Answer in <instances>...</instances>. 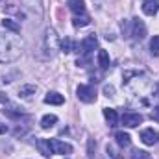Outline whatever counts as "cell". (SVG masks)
Segmentation results:
<instances>
[{"label": "cell", "mask_w": 159, "mask_h": 159, "mask_svg": "<svg viewBox=\"0 0 159 159\" xmlns=\"http://www.w3.org/2000/svg\"><path fill=\"white\" fill-rule=\"evenodd\" d=\"M24 41L13 32L0 34V63H13L22 56Z\"/></svg>", "instance_id": "cell-1"}, {"label": "cell", "mask_w": 159, "mask_h": 159, "mask_svg": "<svg viewBox=\"0 0 159 159\" xmlns=\"http://www.w3.org/2000/svg\"><path fill=\"white\" fill-rule=\"evenodd\" d=\"M22 15L26 19H30L32 22L39 24L41 19H43V6H41V0H22Z\"/></svg>", "instance_id": "cell-2"}, {"label": "cell", "mask_w": 159, "mask_h": 159, "mask_svg": "<svg viewBox=\"0 0 159 159\" xmlns=\"http://www.w3.org/2000/svg\"><path fill=\"white\" fill-rule=\"evenodd\" d=\"M59 37H57V34H56V30L54 28H46L44 30V50H46V54L52 57V56H56V52L59 50Z\"/></svg>", "instance_id": "cell-3"}, {"label": "cell", "mask_w": 159, "mask_h": 159, "mask_svg": "<svg viewBox=\"0 0 159 159\" xmlns=\"http://www.w3.org/2000/svg\"><path fill=\"white\" fill-rule=\"evenodd\" d=\"M133 41H143L146 37V26L141 19H131V30L128 32Z\"/></svg>", "instance_id": "cell-4"}, {"label": "cell", "mask_w": 159, "mask_h": 159, "mask_svg": "<svg viewBox=\"0 0 159 159\" xmlns=\"http://www.w3.org/2000/svg\"><path fill=\"white\" fill-rule=\"evenodd\" d=\"M76 96H78V100L85 102V104H93L96 100V93H94V89L91 85H78Z\"/></svg>", "instance_id": "cell-5"}, {"label": "cell", "mask_w": 159, "mask_h": 159, "mask_svg": "<svg viewBox=\"0 0 159 159\" xmlns=\"http://www.w3.org/2000/svg\"><path fill=\"white\" fill-rule=\"evenodd\" d=\"M48 144H50L52 154H63V156H67V154L72 152V146L69 143L59 141V139H48Z\"/></svg>", "instance_id": "cell-6"}, {"label": "cell", "mask_w": 159, "mask_h": 159, "mask_svg": "<svg viewBox=\"0 0 159 159\" xmlns=\"http://www.w3.org/2000/svg\"><path fill=\"white\" fill-rule=\"evenodd\" d=\"M96 46H98V39H96L94 35H87L85 39L81 41V44H80V48H81V54H83L85 57H87V56H89V54H91V52H93Z\"/></svg>", "instance_id": "cell-7"}, {"label": "cell", "mask_w": 159, "mask_h": 159, "mask_svg": "<svg viewBox=\"0 0 159 159\" xmlns=\"http://www.w3.org/2000/svg\"><path fill=\"white\" fill-rule=\"evenodd\" d=\"M141 141H143L144 144H148V146H154V144L159 141V133L157 131H154L152 128L143 129V131H141Z\"/></svg>", "instance_id": "cell-8"}, {"label": "cell", "mask_w": 159, "mask_h": 159, "mask_svg": "<svg viewBox=\"0 0 159 159\" xmlns=\"http://www.w3.org/2000/svg\"><path fill=\"white\" fill-rule=\"evenodd\" d=\"M143 122V117L139 115V113H124L122 115V124L126 126V128H135V126H139Z\"/></svg>", "instance_id": "cell-9"}, {"label": "cell", "mask_w": 159, "mask_h": 159, "mask_svg": "<svg viewBox=\"0 0 159 159\" xmlns=\"http://www.w3.org/2000/svg\"><path fill=\"white\" fill-rule=\"evenodd\" d=\"M69 9L74 13V17H78V15H87L83 0H69Z\"/></svg>", "instance_id": "cell-10"}, {"label": "cell", "mask_w": 159, "mask_h": 159, "mask_svg": "<svg viewBox=\"0 0 159 159\" xmlns=\"http://www.w3.org/2000/svg\"><path fill=\"white\" fill-rule=\"evenodd\" d=\"M63 102H65L63 94H59V93H56V91H50V93H46V96H44V104H52V106H61Z\"/></svg>", "instance_id": "cell-11"}, {"label": "cell", "mask_w": 159, "mask_h": 159, "mask_svg": "<svg viewBox=\"0 0 159 159\" xmlns=\"http://www.w3.org/2000/svg\"><path fill=\"white\" fill-rule=\"evenodd\" d=\"M159 6H157V0H146L144 4H143V11H144V15H148V17H154L156 13H157Z\"/></svg>", "instance_id": "cell-12"}, {"label": "cell", "mask_w": 159, "mask_h": 159, "mask_svg": "<svg viewBox=\"0 0 159 159\" xmlns=\"http://www.w3.org/2000/svg\"><path fill=\"white\" fill-rule=\"evenodd\" d=\"M104 117H106L107 124H109L111 128H115V126L119 124V117H117V111H115V109H111V107H104Z\"/></svg>", "instance_id": "cell-13"}, {"label": "cell", "mask_w": 159, "mask_h": 159, "mask_svg": "<svg viewBox=\"0 0 159 159\" xmlns=\"http://www.w3.org/2000/svg\"><path fill=\"white\" fill-rule=\"evenodd\" d=\"M35 91H37L35 85H22V87L19 89V96L24 98V100H30V98L35 94Z\"/></svg>", "instance_id": "cell-14"}, {"label": "cell", "mask_w": 159, "mask_h": 159, "mask_svg": "<svg viewBox=\"0 0 159 159\" xmlns=\"http://www.w3.org/2000/svg\"><path fill=\"white\" fill-rule=\"evenodd\" d=\"M35 146H37V150H39V152L43 154V156H44V157H50L52 150H50L48 139H37V141H35Z\"/></svg>", "instance_id": "cell-15"}, {"label": "cell", "mask_w": 159, "mask_h": 159, "mask_svg": "<svg viewBox=\"0 0 159 159\" xmlns=\"http://www.w3.org/2000/svg\"><path fill=\"white\" fill-rule=\"evenodd\" d=\"M56 122H57V117H56V115H44V117L41 119V128H43V129H50V128H54Z\"/></svg>", "instance_id": "cell-16"}, {"label": "cell", "mask_w": 159, "mask_h": 159, "mask_svg": "<svg viewBox=\"0 0 159 159\" xmlns=\"http://www.w3.org/2000/svg\"><path fill=\"white\" fill-rule=\"evenodd\" d=\"M2 26H4L6 30L13 32V34H19V32H20V26H19L13 19H4V20H2Z\"/></svg>", "instance_id": "cell-17"}, {"label": "cell", "mask_w": 159, "mask_h": 159, "mask_svg": "<svg viewBox=\"0 0 159 159\" xmlns=\"http://www.w3.org/2000/svg\"><path fill=\"white\" fill-rule=\"evenodd\" d=\"M115 139H117L119 146H129V143H131V137L128 133H124V131H117L115 133Z\"/></svg>", "instance_id": "cell-18"}, {"label": "cell", "mask_w": 159, "mask_h": 159, "mask_svg": "<svg viewBox=\"0 0 159 159\" xmlns=\"http://www.w3.org/2000/svg\"><path fill=\"white\" fill-rule=\"evenodd\" d=\"M98 65H100V69L109 67V54L106 50H98Z\"/></svg>", "instance_id": "cell-19"}, {"label": "cell", "mask_w": 159, "mask_h": 159, "mask_svg": "<svg viewBox=\"0 0 159 159\" xmlns=\"http://www.w3.org/2000/svg\"><path fill=\"white\" fill-rule=\"evenodd\" d=\"M89 22H91L89 15H78V17H74V19H72V24H74L76 28H83V26H87Z\"/></svg>", "instance_id": "cell-20"}, {"label": "cell", "mask_w": 159, "mask_h": 159, "mask_svg": "<svg viewBox=\"0 0 159 159\" xmlns=\"http://www.w3.org/2000/svg\"><path fill=\"white\" fill-rule=\"evenodd\" d=\"M59 50H61V52H65V54L72 52V50H74V44H72V39H69V37L61 39V43H59Z\"/></svg>", "instance_id": "cell-21"}, {"label": "cell", "mask_w": 159, "mask_h": 159, "mask_svg": "<svg viewBox=\"0 0 159 159\" xmlns=\"http://www.w3.org/2000/svg\"><path fill=\"white\" fill-rule=\"evenodd\" d=\"M150 54L154 57H159V35H154V39L150 41Z\"/></svg>", "instance_id": "cell-22"}, {"label": "cell", "mask_w": 159, "mask_h": 159, "mask_svg": "<svg viewBox=\"0 0 159 159\" xmlns=\"http://www.w3.org/2000/svg\"><path fill=\"white\" fill-rule=\"evenodd\" d=\"M106 152H107V156L111 159H122V154H120L113 144H107V146H106Z\"/></svg>", "instance_id": "cell-23"}, {"label": "cell", "mask_w": 159, "mask_h": 159, "mask_svg": "<svg viewBox=\"0 0 159 159\" xmlns=\"http://www.w3.org/2000/svg\"><path fill=\"white\" fill-rule=\"evenodd\" d=\"M131 159H152V157H150V154H148V152L135 148V150L131 152Z\"/></svg>", "instance_id": "cell-24"}, {"label": "cell", "mask_w": 159, "mask_h": 159, "mask_svg": "<svg viewBox=\"0 0 159 159\" xmlns=\"http://www.w3.org/2000/svg\"><path fill=\"white\" fill-rule=\"evenodd\" d=\"M104 94L106 96H113L115 94V87L113 85H104Z\"/></svg>", "instance_id": "cell-25"}, {"label": "cell", "mask_w": 159, "mask_h": 159, "mask_svg": "<svg viewBox=\"0 0 159 159\" xmlns=\"http://www.w3.org/2000/svg\"><path fill=\"white\" fill-rule=\"evenodd\" d=\"M93 148H94V141L91 139V141H89V150H87V156H89V157H93V156H94V152H93Z\"/></svg>", "instance_id": "cell-26"}, {"label": "cell", "mask_w": 159, "mask_h": 159, "mask_svg": "<svg viewBox=\"0 0 159 159\" xmlns=\"http://www.w3.org/2000/svg\"><path fill=\"white\" fill-rule=\"evenodd\" d=\"M0 104H7V96L0 91Z\"/></svg>", "instance_id": "cell-27"}, {"label": "cell", "mask_w": 159, "mask_h": 159, "mask_svg": "<svg viewBox=\"0 0 159 159\" xmlns=\"http://www.w3.org/2000/svg\"><path fill=\"white\" fill-rule=\"evenodd\" d=\"M6 131H7V126H6V124H0V135L6 133Z\"/></svg>", "instance_id": "cell-28"}, {"label": "cell", "mask_w": 159, "mask_h": 159, "mask_svg": "<svg viewBox=\"0 0 159 159\" xmlns=\"http://www.w3.org/2000/svg\"><path fill=\"white\" fill-rule=\"evenodd\" d=\"M154 113H156V115H157V117H159V106H157V107H156V111H154Z\"/></svg>", "instance_id": "cell-29"}, {"label": "cell", "mask_w": 159, "mask_h": 159, "mask_svg": "<svg viewBox=\"0 0 159 159\" xmlns=\"http://www.w3.org/2000/svg\"><path fill=\"white\" fill-rule=\"evenodd\" d=\"M157 96H159V83H157Z\"/></svg>", "instance_id": "cell-30"}]
</instances>
